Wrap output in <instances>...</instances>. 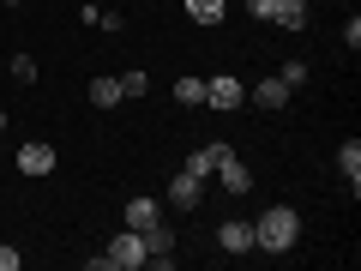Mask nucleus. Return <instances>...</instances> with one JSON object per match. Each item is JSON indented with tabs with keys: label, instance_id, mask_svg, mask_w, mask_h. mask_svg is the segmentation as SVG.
Segmentation results:
<instances>
[{
	"label": "nucleus",
	"instance_id": "f257e3e1",
	"mask_svg": "<svg viewBox=\"0 0 361 271\" xmlns=\"http://www.w3.org/2000/svg\"><path fill=\"white\" fill-rule=\"evenodd\" d=\"M295 241H301V217L289 205L259 211V223H253V247H259V253H289Z\"/></svg>",
	"mask_w": 361,
	"mask_h": 271
},
{
	"label": "nucleus",
	"instance_id": "f03ea898",
	"mask_svg": "<svg viewBox=\"0 0 361 271\" xmlns=\"http://www.w3.org/2000/svg\"><path fill=\"white\" fill-rule=\"evenodd\" d=\"M90 265H97V271H139L145 265V235L139 229H121L115 241H109V253H97Z\"/></svg>",
	"mask_w": 361,
	"mask_h": 271
},
{
	"label": "nucleus",
	"instance_id": "7ed1b4c3",
	"mask_svg": "<svg viewBox=\"0 0 361 271\" xmlns=\"http://www.w3.org/2000/svg\"><path fill=\"white\" fill-rule=\"evenodd\" d=\"M139 235H145V265H157V271L175 265V229H169L163 217H157L151 229H139Z\"/></svg>",
	"mask_w": 361,
	"mask_h": 271
},
{
	"label": "nucleus",
	"instance_id": "20e7f679",
	"mask_svg": "<svg viewBox=\"0 0 361 271\" xmlns=\"http://www.w3.org/2000/svg\"><path fill=\"white\" fill-rule=\"evenodd\" d=\"M205 103L229 115V109H241V103H247V85H241L235 73H223V78H211V85H205Z\"/></svg>",
	"mask_w": 361,
	"mask_h": 271
},
{
	"label": "nucleus",
	"instance_id": "39448f33",
	"mask_svg": "<svg viewBox=\"0 0 361 271\" xmlns=\"http://www.w3.org/2000/svg\"><path fill=\"white\" fill-rule=\"evenodd\" d=\"M217 247H223V253H253V223H247V217L217 223Z\"/></svg>",
	"mask_w": 361,
	"mask_h": 271
},
{
	"label": "nucleus",
	"instance_id": "423d86ee",
	"mask_svg": "<svg viewBox=\"0 0 361 271\" xmlns=\"http://www.w3.org/2000/svg\"><path fill=\"white\" fill-rule=\"evenodd\" d=\"M223 157H229V145H223V139L199 145V151L187 157V175H199V181H205V175H217V163H223Z\"/></svg>",
	"mask_w": 361,
	"mask_h": 271
},
{
	"label": "nucleus",
	"instance_id": "0eeeda50",
	"mask_svg": "<svg viewBox=\"0 0 361 271\" xmlns=\"http://www.w3.org/2000/svg\"><path fill=\"white\" fill-rule=\"evenodd\" d=\"M18 169H25V175H49L54 169V145H42V139L18 145Z\"/></svg>",
	"mask_w": 361,
	"mask_h": 271
},
{
	"label": "nucleus",
	"instance_id": "6e6552de",
	"mask_svg": "<svg viewBox=\"0 0 361 271\" xmlns=\"http://www.w3.org/2000/svg\"><path fill=\"white\" fill-rule=\"evenodd\" d=\"M199 199H205V181H199V175H187V169H180V175L169 181V205H187V211H193Z\"/></svg>",
	"mask_w": 361,
	"mask_h": 271
},
{
	"label": "nucleus",
	"instance_id": "1a4fd4ad",
	"mask_svg": "<svg viewBox=\"0 0 361 271\" xmlns=\"http://www.w3.org/2000/svg\"><path fill=\"white\" fill-rule=\"evenodd\" d=\"M217 181H223V187H229V193H247V187H253V169H247L241 163V157H223V163H217Z\"/></svg>",
	"mask_w": 361,
	"mask_h": 271
},
{
	"label": "nucleus",
	"instance_id": "9d476101",
	"mask_svg": "<svg viewBox=\"0 0 361 271\" xmlns=\"http://www.w3.org/2000/svg\"><path fill=\"white\" fill-rule=\"evenodd\" d=\"M271 18H277V25H289V30H307V0H277V6H271Z\"/></svg>",
	"mask_w": 361,
	"mask_h": 271
},
{
	"label": "nucleus",
	"instance_id": "9b49d317",
	"mask_svg": "<svg viewBox=\"0 0 361 271\" xmlns=\"http://www.w3.org/2000/svg\"><path fill=\"white\" fill-rule=\"evenodd\" d=\"M253 103L259 109H289V85L283 78H265V85H253Z\"/></svg>",
	"mask_w": 361,
	"mask_h": 271
},
{
	"label": "nucleus",
	"instance_id": "f8f14e48",
	"mask_svg": "<svg viewBox=\"0 0 361 271\" xmlns=\"http://www.w3.org/2000/svg\"><path fill=\"white\" fill-rule=\"evenodd\" d=\"M157 223V199H127V229H151Z\"/></svg>",
	"mask_w": 361,
	"mask_h": 271
},
{
	"label": "nucleus",
	"instance_id": "ddd939ff",
	"mask_svg": "<svg viewBox=\"0 0 361 271\" xmlns=\"http://www.w3.org/2000/svg\"><path fill=\"white\" fill-rule=\"evenodd\" d=\"M90 103H97V109H115L121 103V78H90Z\"/></svg>",
	"mask_w": 361,
	"mask_h": 271
},
{
	"label": "nucleus",
	"instance_id": "4468645a",
	"mask_svg": "<svg viewBox=\"0 0 361 271\" xmlns=\"http://www.w3.org/2000/svg\"><path fill=\"white\" fill-rule=\"evenodd\" d=\"M187 18L193 25H223V0H187Z\"/></svg>",
	"mask_w": 361,
	"mask_h": 271
},
{
	"label": "nucleus",
	"instance_id": "2eb2a0df",
	"mask_svg": "<svg viewBox=\"0 0 361 271\" xmlns=\"http://www.w3.org/2000/svg\"><path fill=\"white\" fill-rule=\"evenodd\" d=\"M175 103H205V78H175Z\"/></svg>",
	"mask_w": 361,
	"mask_h": 271
},
{
	"label": "nucleus",
	"instance_id": "dca6fc26",
	"mask_svg": "<svg viewBox=\"0 0 361 271\" xmlns=\"http://www.w3.org/2000/svg\"><path fill=\"white\" fill-rule=\"evenodd\" d=\"M337 163H343V175H349V187H355V181H361V145L349 139L343 151H337Z\"/></svg>",
	"mask_w": 361,
	"mask_h": 271
},
{
	"label": "nucleus",
	"instance_id": "f3484780",
	"mask_svg": "<svg viewBox=\"0 0 361 271\" xmlns=\"http://www.w3.org/2000/svg\"><path fill=\"white\" fill-rule=\"evenodd\" d=\"M13 78L18 85H37V61H30V54H13Z\"/></svg>",
	"mask_w": 361,
	"mask_h": 271
},
{
	"label": "nucleus",
	"instance_id": "a211bd4d",
	"mask_svg": "<svg viewBox=\"0 0 361 271\" xmlns=\"http://www.w3.org/2000/svg\"><path fill=\"white\" fill-rule=\"evenodd\" d=\"M277 78H283L289 90H295V85H307V61H283V73H277Z\"/></svg>",
	"mask_w": 361,
	"mask_h": 271
},
{
	"label": "nucleus",
	"instance_id": "6ab92c4d",
	"mask_svg": "<svg viewBox=\"0 0 361 271\" xmlns=\"http://www.w3.org/2000/svg\"><path fill=\"white\" fill-rule=\"evenodd\" d=\"M145 85H151L145 73H121V97H145Z\"/></svg>",
	"mask_w": 361,
	"mask_h": 271
},
{
	"label": "nucleus",
	"instance_id": "aec40b11",
	"mask_svg": "<svg viewBox=\"0 0 361 271\" xmlns=\"http://www.w3.org/2000/svg\"><path fill=\"white\" fill-rule=\"evenodd\" d=\"M18 259H25V253H13V247L0 241V271H18Z\"/></svg>",
	"mask_w": 361,
	"mask_h": 271
},
{
	"label": "nucleus",
	"instance_id": "412c9836",
	"mask_svg": "<svg viewBox=\"0 0 361 271\" xmlns=\"http://www.w3.org/2000/svg\"><path fill=\"white\" fill-rule=\"evenodd\" d=\"M271 6H277V0H247V13H253V18H271Z\"/></svg>",
	"mask_w": 361,
	"mask_h": 271
},
{
	"label": "nucleus",
	"instance_id": "4be33fe9",
	"mask_svg": "<svg viewBox=\"0 0 361 271\" xmlns=\"http://www.w3.org/2000/svg\"><path fill=\"white\" fill-rule=\"evenodd\" d=\"M0 133H6V109H0Z\"/></svg>",
	"mask_w": 361,
	"mask_h": 271
},
{
	"label": "nucleus",
	"instance_id": "5701e85b",
	"mask_svg": "<svg viewBox=\"0 0 361 271\" xmlns=\"http://www.w3.org/2000/svg\"><path fill=\"white\" fill-rule=\"evenodd\" d=\"M6 6H18V0H6Z\"/></svg>",
	"mask_w": 361,
	"mask_h": 271
}]
</instances>
